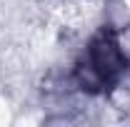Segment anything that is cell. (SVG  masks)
<instances>
[{"instance_id":"obj_1","label":"cell","mask_w":130,"mask_h":127,"mask_svg":"<svg viewBox=\"0 0 130 127\" xmlns=\"http://www.w3.org/2000/svg\"><path fill=\"white\" fill-rule=\"evenodd\" d=\"M125 72H128V55L118 32L113 28H103L88 40L85 50L80 52L73 67V82L78 85L80 92L98 97L120 87Z\"/></svg>"}]
</instances>
